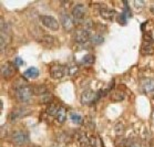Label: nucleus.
<instances>
[{
	"mask_svg": "<svg viewBox=\"0 0 154 147\" xmlns=\"http://www.w3.org/2000/svg\"><path fill=\"white\" fill-rule=\"evenodd\" d=\"M129 147H141L140 144H137V143H133V144H131Z\"/></svg>",
	"mask_w": 154,
	"mask_h": 147,
	"instance_id": "nucleus-25",
	"label": "nucleus"
},
{
	"mask_svg": "<svg viewBox=\"0 0 154 147\" xmlns=\"http://www.w3.org/2000/svg\"><path fill=\"white\" fill-rule=\"evenodd\" d=\"M93 62H94V56H92V54H87V56L82 59V63L85 64V65H90V64H92Z\"/></svg>",
	"mask_w": 154,
	"mask_h": 147,
	"instance_id": "nucleus-21",
	"label": "nucleus"
},
{
	"mask_svg": "<svg viewBox=\"0 0 154 147\" xmlns=\"http://www.w3.org/2000/svg\"><path fill=\"white\" fill-rule=\"evenodd\" d=\"M150 12L152 14H154V4H152V6L150 7Z\"/></svg>",
	"mask_w": 154,
	"mask_h": 147,
	"instance_id": "nucleus-26",
	"label": "nucleus"
},
{
	"mask_svg": "<svg viewBox=\"0 0 154 147\" xmlns=\"http://www.w3.org/2000/svg\"><path fill=\"white\" fill-rule=\"evenodd\" d=\"M35 147H37V146H35Z\"/></svg>",
	"mask_w": 154,
	"mask_h": 147,
	"instance_id": "nucleus-28",
	"label": "nucleus"
},
{
	"mask_svg": "<svg viewBox=\"0 0 154 147\" xmlns=\"http://www.w3.org/2000/svg\"><path fill=\"white\" fill-rule=\"evenodd\" d=\"M11 140L14 145H18V146H23L26 144H28L29 142V135L27 132L25 130H17L12 134V137H11Z\"/></svg>",
	"mask_w": 154,
	"mask_h": 147,
	"instance_id": "nucleus-2",
	"label": "nucleus"
},
{
	"mask_svg": "<svg viewBox=\"0 0 154 147\" xmlns=\"http://www.w3.org/2000/svg\"><path fill=\"white\" fill-rule=\"evenodd\" d=\"M41 101H42V103H49V104H51V102L53 101V96L51 94L45 95V96L41 98Z\"/></svg>",
	"mask_w": 154,
	"mask_h": 147,
	"instance_id": "nucleus-22",
	"label": "nucleus"
},
{
	"mask_svg": "<svg viewBox=\"0 0 154 147\" xmlns=\"http://www.w3.org/2000/svg\"><path fill=\"white\" fill-rule=\"evenodd\" d=\"M90 41L93 43V44H101L102 42L104 41V39L102 37L101 34H99V33H95V34H92L91 35V39H90Z\"/></svg>",
	"mask_w": 154,
	"mask_h": 147,
	"instance_id": "nucleus-19",
	"label": "nucleus"
},
{
	"mask_svg": "<svg viewBox=\"0 0 154 147\" xmlns=\"http://www.w3.org/2000/svg\"><path fill=\"white\" fill-rule=\"evenodd\" d=\"M30 110L26 109V107H20V109H17L12 111L10 113V115H9V119L10 121H16L18 118H21V117H23V116H27L28 114H30Z\"/></svg>",
	"mask_w": 154,
	"mask_h": 147,
	"instance_id": "nucleus-11",
	"label": "nucleus"
},
{
	"mask_svg": "<svg viewBox=\"0 0 154 147\" xmlns=\"http://www.w3.org/2000/svg\"><path fill=\"white\" fill-rule=\"evenodd\" d=\"M40 21L43 25V27H46L47 29H49L51 31H58L59 30V22L56 18L51 17V16H41Z\"/></svg>",
	"mask_w": 154,
	"mask_h": 147,
	"instance_id": "nucleus-3",
	"label": "nucleus"
},
{
	"mask_svg": "<svg viewBox=\"0 0 154 147\" xmlns=\"http://www.w3.org/2000/svg\"><path fill=\"white\" fill-rule=\"evenodd\" d=\"M23 75H25L26 77H29V79H35V77H38V75H39V70L35 67L29 68L28 70L25 71Z\"/></svg>",
	"mask_w": 154,
	"mask_h": 147,
	"instance_id": "nucleus-16",
	"label": "nucleus"
},
{
	"mask_svg": "<svg viewBox=\"0 0 154 147\" xmlns=\"http://www.w3.org/2000/svg\"><path fill=\"white\" fill-rule=\"evenodd\" d=\"M16 74V65L14 63L11 62H6L1 65V75L4 79L9 80Z\"/></svg>",
	"mask_w": 154,
	"mask_h": 147,
	"instance_id": "nucleus-4",
	"label": "nucleus"
},
{
	"mask_svg": "<svg viewBox=\"0 0 154 147\" xmlns=\"http://www.w3.org/2000/svg\"><path fill=\"white\" fill-rule=\"evenodd\" d=\"M142 86H143L144 91L149 93V94H154V80L152 79H146L142 82Z\"/></svg>",
	"mask_w": 154,
	"mask_h": 147,
	"instance_id": "nucleus-12",
	"label": "nucleus"
},
{
	"mask_svg": "<svg viewBox=\"0 0 154 147\" xmlns=\"http://www.w3.org/2000/svg\"><path fill=\"white\" fill-rule=\"evenodd\" d=\"M141 52L143 53L144 56H151V54H153L154 52V48H153V44H152V40L150 41H144L143 44H142V49H141Z\"/></svg>",
	"mask_w": 154,
	"mask_h": 147,
	"instance_id": "nucleus-13",
	"label": "nucleus"
},
{
	"mask_svg": "<svg viewBox=\"0 0 154 147\" xmlns=\"http://www.w3.org/2000/svg\"><path fill=\"white\" fill-rule=\"evenodd\" d=\"M50 75L53 77V79H62L66 73H67V68L64 65H61V64H53L50 67Z\"/></svg>",
	"mask_w": 154,
	"mask_h": 147,
	"instance_id": "nucleus-6",
	"label": "nucleus"
},
{
	"mask_svg": "<svg viewBox=\"0 0 154 147\" xmlns=\"http://www.w3.org/2000/svg\"><path fill=\"white\" fill-rule=\"evenodd\" d=\"M95 98H97V95L93 91H85L83 92L82 94H81V98H80V101H81V104L83 105H90L92 104L93 102L95 101Z\"/></svg>",
	"mask_w": 154,
	"mask_h": 147,
	"instance_id": "nucleus-10",
	"label": "nucleus"
},
{
	"mask_svg": "<svg viewBox=\"0 0 154 147\" xmlns=\"http://www.w3.org/2000/svg\"><path fill=\"white\" fill-rule=\"evenodd\" d=\"M66 118H67V110L64 109L63 106H61V107L59 109V111H58V113H57L56 119L58 123L62 124V123H64Z\"/></svg>",
	"mask_w": 154,
	"mask_h": 147,
	"instance_id": "nucleus-15",
	"label": "nucleus"
},
{
	"mask_svg": "<svg viewBox=\"0 0 154 147\" xmlns=\"http://www.w3.org/2000/svg\"><path fill=\"white\" fill-rule=\"evenodd\" d=\"M100 14L103 19H106V20H113L114 17L116 16V12L114 10H111V9H102L100 11Z\"/></svg>",
	"mask_w": 154,
	"mask_h": 147,
	"instance_id": "nucleus-14",
	"label": "nucleus"
},
{
	"mask_svg": "<svg viewBox=\"0 0 154 147\" xmlns=\"http://www.w3.org/2000/svg\"><path fill=\"white\" fill-rule=\"evenodd\" d=\"M14 65H16V67H20V65L23 64V61H22L20 58H16L14 61Z\"/></svg>",
	"mask_w": 154,
	"mask_h": 147,
	"instance_id": "nucleus-23",
	"label": "nucleus"
},
{
	"mask_svg": "<svg viewBox=\"0 0 154 147\" xmlns=\"http://www.w3.org/2000/svg\"><path fill=\"white\" fill-rule=\"evenodd\" d=\"M85 11H87V8L84 4H78L72 9V17H73L74 20H82V19H84Z\"/></svg>",
	"mask_w": 154,
	"mask_h": 147,
	"instance_id": "nucleus-9",
	"label": "nucleus"
},
{
	"mask_svg": "<svg viewBox=\"0 0 154 147\" xmlns=\"http://www.w3.org/2000/svg\"><path fill=\"white\" fill-rule=\"evenodd\" d=\"M60 107H61V106H59V105L54 104V103H51V104H49L48 109H47V113H48L49 115L54 116V117H56L57 113H58V111H59Z\"/></svg>",
	"mask_w": 154,
	"mask_h": 147,
	"instance_id": "nucleus-18",
	"label": "nucleus"
},
{
	"mask_svg": "<svg viewBox=\"0 0 154 147\" xmlns=\"http://www.w3.org/2000/svg\"><path fill=\"white\" fill-rule=\"evenodd\" d=\"M152 118H153V122H154V112H153V117H152Z\"/></svg>",
	"mask_w": 154,
	"mask_h": 147,
	"instance_id": "nucleus-27",
	"label": "nucleus"
},
{
	"mask_svg": "<svg viewBox=\"0 0 154 147\" xmlns=\"http://www.w3.org/2000/svg\"><path fill=\"white\" fill-rule=\"evenodd\" d=\"M60 21H61V26L66 31H71L74 29V19L71 17L70 14L67 12H63L60 16Z\"/></svg>",
	"mask_w": 154,
	"mask_h": 147,
	"instance_id": "nucleus-5",
	"label": "nucleus"
},
{
	"mask_svg": "<svg viewBox=\"0 0 154 147\" xmlns=\"http://www.w3.org/2000/svg\"><path fill=\"white\" fill-rule=\"evenodd\" d=\"M70 118L74 124H81L82 121H83V119H82V116H81L80 114H78V113H71Z\"/></svg>",
	"mask_w": 154,
	"mask_h": 147,
	"instance_id": "nucleus-20",
	"label": "nucleus"
},
{
	"mask_svg": "<svg viewBox=\"0 0 154 147\" xmlns=\"http://www.w3.org/2000/svg\"><path fill=\"white\" fill-rule=\"evenodd\" d=\"M32 91L35 95H45L48 92L47 88L45 85H33L32 86Z\"/></svg>",
	"mask_w": 154,
	"mask_h": 147,
	"instance_id": "nucleus-17",
	"label": "nucleus"
},
{
	"mask_svg": "<svg viewBox=\"0 0 154 147\" xmlns=\"http://www.w3.org/2000/svg\"><path fill=\"white\" fill-rule=\"evenodd\" d=\"M90 39H91L90 32L84 29H78L77 31L74 32V40L78 43H85V42L90 41Z\"/></svg>",
	"mask_w": 154,
	"mask_h": 147,
	"instance_id": "nucleus-7",
	"label": "nucleus"
},
{
	"mask_svg": "<svg viewBox=\"0 0 154 147\" xmlns=\"http://www.w3.org/2000/svg\"><path fill=\"white\" fill-rule=\"evenodd\" d=\"M40 42H41L45 46H47V48H54V46H58L60 44L59 40H58L56 37L49 35V34L42 35Z\"/></svg>",
	"mask_w": 154,
	"mask_h": 147,
	"instance_id": "nucleus-8",
	"label": "nucleus"
},
{
	"mask_svg": "<svg viewBox=\"0 0 154 147\" xmlns=\"http://www.w3.org/2000/svg\"><path fill=\"white\" fill-rule=\"evenodd\" d=\"M33 91H32V86L29 85H22L16 88V98L18 102L20 103H27L31 100Z\"/></svg>",
	"mask_w": 154,
	"mask_h": 147,
	"instance_id": "nucleus-1",
	"label": "nucleus"
},
{
	"mask_svg": "<svg viewBox=\"0 0 154 147\" xmlns=\"http://www.w3.org/2000/svg\"><path fill=\"white\" fill-rule=\"evenodd\" d=\"M134 6L140 9V8L144 7V6H145V4H144L143 1H134Z\"/></svg>",
	"mask_w": 154,
	"mask_h": 147,
	"instance_id": "nucleus-24",
	"label": "nucleus"
}]
</instances>
